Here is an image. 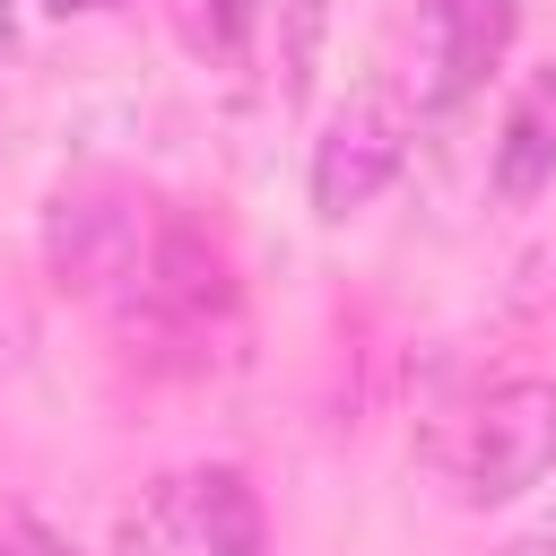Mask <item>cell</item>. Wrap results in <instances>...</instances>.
<instances>
[{"mask_svg":"<svg viewBox=\"0 0 556 556\" xmlns=\"http://www.w3.org/2000/svg\"><path fill=\"white\" fill-rule=\"evenodd\" d=\"M52 9H96V0H52Z\"/></svg>","mask_w":556,"mask_h":556,"instance_id":"obj_10","label":"cell"},{"mask_svg":"<svg viewBox=\"0 0 556 556\" xmlns=\"http://www.w3.org/2000/svg\"><path fill=\"white\" fill-rule=\"evenodd\" d=\"M0 9H9V0H0Z\"/></svg>","mask_w":556,"mask_h":556,"instance_id":"obj_11","label":"cell"},{"mask_svg":"<svg viewBox=\"0 0 556 556\" xmlns=\"http://www.w3.org/2000/svg\"><path fill=\"white\" fill-rule=\"evenodd\" d=\"M556 182V70H539L513 113H504V139H495V191L504 200H539Z\"/></svg>","mask_w":556,"mask_h":556,"instance_id":"obj_6","label":"cell"},{"mask_svg":"<svg viewBox=\"0 0 556 556\" xmlns=\"http://www.w3.org/2000/svg\"><path fill=\"white\" fill-rule=\"evenodd\" d=\"M0 556H61V547H43V539H9Z\"/></svg>","mask_w":556,"mask_h":556,"instance_id":"obj_8","label":"cell"},{"mask_svg":"<svg viewBox=\"0 0 556 556\" xmlns=\"http://www.w3.org/2000/svg\"><path fill=\"white\" fill-rule=\"evenodd\" d=\"M113 556H261V495L243 469H174L139 495Z\"/></svg>","mask_w":556,"mask_h":556,"instance_id":"obj_1","label":"cell"},{"mask_svg":"<svg viewBox=\"0 0 556 556\" xmlns=\"http://www.w3.org/2000/svg\"><path fill=\"white\" fill-rule=\"evenodd\" d=\"M504 556H556V539H521V547H504Z\"/></svg>","mask_w":556,"mask_h":556,"instance_id":"obj_9","label":"cell"},{"mask_svg":"<svg viewBox=\"0 0 556 556\" xmlns=\"http://www.w3.org/2000/svg\"><path fill=\"white\" fill-rule=\"evenodd\" d=\"M165 17L182 35V52L217 61V70H235L252 52V35H261V0H165Z\"/></svg>","mask_w":556,"mask_h":556,"instance_id":"obj_7","label":"cell"},{"mask_svg":"<svg viewBox=\"0 0 556 556\" xmlns=\"http://www.w3.org/2000/svg\"><path fill=\"white\" fill-rule=\"evenodd\" d=\"M513 43V0H426L417 17V104L452 113Z\"/></svg>","mask_w":556,"mask_h":556,"instance_id":"obj_5","label":"cell"},{"mask_svg":"<svg viewBox=\"0 0 556 556\" xmlns=\"http://www.w3.org/2000/svg\"><path fill=\"white\" fill-rule=\"evenodd\" d=\"M400 165H408V104H400L391 87H356V96L321 122V139H313V208H321V217H348V208H365Z\"/></svg>","mask_w":556,"mask_h":556,"instance_id":"obj_4","label":"cell"},{"mask_svg":"<svg viewBox=\"0 0 556 556\" xmlns=\"http://www.w3.org/2000/svg\"><path fill=\"white\" fill-rule=\"evenodd\" d=\"M547 469H556V382L530 374V382L486 391L478 417H469V460H460L469 504H513Z\"/></svg>","mask_w":556,"mask_h":556,"instance_id":"obj_3","label":"cell"},{"mask_svg":"<svg viewBox=\"0 0 556 556\" xmlns=\"http://www.w3.org/2000/svg\"><path fill=\"white\" fill-rule=\"evenodd\" d=\"M43 261H52V278L78 287V295H104V287L139 278V261H148L139 200H130L122 182H104V174L70 182V191L52 200V217H43Z\"/></svg>","mask_w":556,"mask_h":556,"instance_id":"obj_2","label":"cell"}]
</instances>
